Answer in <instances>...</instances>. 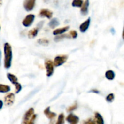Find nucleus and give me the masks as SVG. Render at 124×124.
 <instances>
[{"label":"nucleus","instance_id":"nucleus-30","mask_svg":"<svg viewBox=\"0 0 124 124\" xmlns=\"http://www.w3.org/2000/svg\"><path fill=\"white\" fill-rule=\"evenodd\" d=\"M90 92H92V93H99V92L98 90H92L90 91Z\"/></svg>","mask_w":124,"mask_h":124},{"label":"nucleus","instance_id":"nucleus-36","mask_svg":"<svg viewBox=\"0 0 124 124\" xmlns=\"http://www.w3.org/2000/svg\"><path fill=\"white\" fill-rule=\"evenodd\" d=\"M0 30H1V26H0Z\"/></svg>","mask_w":124,"mask_h":124},{"label":"nucleus","instance_id":"nucleus-21","mask_svg":"<svg viewBox=\"0 0 124 124\" xmlns=\"http://www.w3.org/2000/svg\"><path fill=\"white\" fill-rule=\"evenodd\" d=\"M82 4H83L82 0H73L71 5H72L73 7H81L82 6Z\"/></svg>","mask_w":124,"mask_h":124},{"label":"nucleus","instance_id":"nucleus-6","mask_svg":"<svg viewBox=\"0 0 124 124\" xmlns=\"http://www.w3.org/2000/svg\"><path fill=\"white\" fill-rule=\"evenodd\" d=\"M15 99V94L13 93H8L4 97L5 104L7 106H10L14 103Z\"/></svg>","mask_w":124,"mask_h":124},{"label":"nucleus","instance_id":"nucleus-32","mask_svg":"<svg viewBox=\"0 0 124 124\" xmlns=\"http://www.w3.org/2000/svg\"><path fill=\"white\" fill-rule=\"evenodd\" d=\"M110 31H111V33H112L113 35H114V34L115 33V29H113V28H111V29H110Z\"/></svg>","mask_w":124,"mask_h":124},{"label":"nucleus","instance_id":"nucleus-3","mask_svg":"<svg viewBox=\"0 0 124 124\" xmlns=\"http://www.w3.org/2000/svg\"><path fill=\"white\" fill-rule=\"evenodd\" d=\"M68 59V56L63 54L55 57L53 62V65L55 67H59L64 64Z\"/></svg>","mask_w":124,"mask_h":124},{"label":"nucleus","instance_id":"nucleus-1","mask_svg":"<svg viewBox=\"0 0 124 124\" xmlns=\"http://www.w3.org/2000/svg\"><path fill=\"white\" fill-rule=\"evenodd\" d=\"M4 67L6 69H9L12 65V47L8 42H6L4 45Z\"/></svg>","mask_w":124,"mask_h":124},{"label":"nucleus","instance_id":"nucleus-22","mask_svg":"<svg viewBox=\"0 0 124 124\" xmlns=\"http://www.w3.org/2000/svg\"><path fill=\"white\" fill-rule=\"evenodd\" d=\"M64 115L63 113L60 114L58 116V121H57L56 124H64Z\"/></svg>","mask_w":124,"mask_h":124},{"label":"nucleus","instance_id":"nucleus-26","mask_svg":"<svg viewBox=\"0 0 124 124\" xmlns=\"http://www.w3.org/2000/svg\"><path fill=\"white\" fill-rule=\"evenodd\" d=\"M15 92H16V93H18L22 90L21 85L19 83H18V82H16V83L15 84Z\"/></svg>","mask_w":124,"mask_h":124},{"label":"nucleus","instance_id":"nucleus-33","mask_svg":"<svg viewBox=\"0 0 124 124\" xmlns=\"http://www.w3.org/2000/svg\"><path fill=\"white\" fill-rule=\"evenodd\" d=\"M1 51L0 50V65H1Z\"/></svg>","mask_w":124,"mask_h":124},{"label":"nucleus","instance_id":"nucleus-20","mask_svg":"<svg viewBox=\"0 0 124 124\" xmlns=\"http://www.w3.org/2000/svg\"><path fill=\"white\" fill-rule=\"evenodd\" d=\"M65 38H70V36H69V35H58V36H56L55 38H54V41L55 42H58V41H60L61 40L64 39Z\"/></svg>","mask_w":124,"mask_h":124},{"label":"nucleus","instance_id":"nucleus-35","mask_svg":"<svg viewBox=\"0 0 124 124\" xmlns=\"http://www.w3.org/2000/svg\"><path fill=\"white\" fill-rule=\"evenodd\" d=\"M82 124H85V122H82Z\"/></svg>","mask_w":124,"mask_h":124},{"label":"nucleus","instance_id":"nucleus-19","mask_svg":"<svg viewBox=\"0 0 124 124\" xmlns=\"http://www.w3.org/2000/svg\"><path fill=\"white\" fill-rule=\"evenodd\" d=\"M10 87L7 85L0 84V93H7L10 91Z\"/></svg>","mask_w":124,"mask_h":124},{"label":"nucleus","instance_id":"nucleus-28","mask_svg":"<svg viewBox=\"0 0 124 124\" xmlns=\"http://www.w3.org/2000/svg\"><path fill=\"white\" fill-rule=\"evenodd\" d=\"M36 115H33L32 116H31V119H30V120H29V122L28 124H35V119H36Z\"/></svg>","mask_w":124,"mask_h":124},{"label":"nucleus","instance_id":"nucleus-11","mask_svg":"<svg viewBox=\"0 0 124 124\" xmlns=\"http://www.w3.org/2000/svg\"><path fill=\"white\" fill-rule=\"evenodd\" d=\"M89 0H85L81 6V12L83 15H87L88 13V7H89Z\"/></svg>","mask_w":124,"mask_h":124},{"label":"nucleus","instance_id":"nucleus-5","mask_svg":"<svg viewBox=\"0 0 124 124\" xmlns=\"http://www.w3.org/2000/svg\"><path fill=\"white\" fill-rule=\"evenodd\" d=\"M36 0H25L24 2V7L27 12L32 10L35 6Z\"/></svg>","mask_w":124,"mask_h":124},{"label":"nucleus","instance_id":"nucleus-9","mask_svg":"<svg viewBox=\"0 0 124 124\" xmlns=\"http://www.w3.org/2000/svg\"><path fill=\"white\" fill-rule=\"evenodd\" d=\"M91 22V19L90 18H88L82 24H81V25L79 26V30L81 31V32L84 33L88 30V27L90 26V24Z\"/></svg>","mask_w":124,"mask_h":124},{"label":"nucleus","instance_id":"nucleus-18","mask_svg":"<svg viewBox=\"0 0 124 124\" xmlns=\"http://www.w3.org/2000/svg\"><path fill=\"white\" fill-rule=\"evenodd\" d=\"M48 25H49V27L50 28L54 29L56 27H57L58 25H59V22L57 18H53V19H52V20L50 21Z\"/></svg>","mask_w":124,"mask_h":124},{"label":"nucleus","instance_id":"nucleus-31","mask_svg":"<svg viewBox=\"0 0 124 124\" xmlns=\"http://www.w3.org/2000/svg\"><path fill=\"white\" fill-rule=\"evenodd\" d=\"M2 106H3V102L1 100H0V110L2 108Z\"/></svg>","mask_w":124,"mask_h":124},{"label":"nucleus","instance_id":"nucleus-2","mask_svg":"<svg viewBox=\"0 0 124 124\" xmlns=\"http://www.w3.org/2000/svg\"><path fill=\"white\" fill-rule=\"evenodd\" d=\"M45 67L46 69V75L48 77L52 76L54 71V65L53 61L50 59L46 60L45 61Z\"/></svg>","mask_w":124,"mask_h":124},{"label":"nucleus","instance_id":"nucleus-10","mask_svg":"<svg viewBox=\"0 0 124 124\" xmlns=\"http://www.w3.org/2000/svg\"><path fill=\"white\" fill-rule=\"evenodd\" d=\"M39 15L41 17H46L48 19H50V18H52V16H53V13L49 10L44 8V9H41L40 10Z\"/></svg>","mask_w":124,"mask_h":124},{"label":"nucleus","instance_id":"nucleus-15","mask_svg":"<svg viewBox=\"0 0 124 124\" xmlns=\"http://www.w3.org/2000/svg\"><path fill=\"white\" fill-rule=\"evenodd\" d=\"M38 33V29L37 28H34L28 32V36L30 39L34 38L37 36Z\"/></svg>","mask_w":124,"mask_h":124},{"label":"nucleus","instance_id":"nucleus-23","mask_svg":"<svg viewBox=\"0 0 124 124\" xmlns=\"http://www.w3.org/2000/svg\"><path fill=\"white\" fill-rule=\"evenodd\" d=\"M38 42L39 44L43 45V46H47V45L49 44V41L47 39L45 38H41V39H39L38 40Z\"/></svg>","mask_w":124,"mask_h":124},{"label":"nucleus","instance_id":"nucleus-25","mask_svg":"<svg viewBox=\"0 0 124 124\" xmlns=\"http://www.w3.org/2000/svg\"><path fill=\"white\" fill-rule=\"evenodd\" d=\"M77 107H78V104H77V102H75L73 105H71V106H70V107H69L67 109V112H71V111L76 110V109L77 108Z\"/></svg>","mask_w":124,"mask_h":124},{"label":"nucleus","instance_id":"nucleus-8","mask_svg":"<svg viewBox=\"0 0 124 124\" xmlns=\"http://www.w3.org/2000/svg\"><path fill=\"white\" fill-rule=\"evenodd\" d=\"M66 121L70 124H78L79 121V119L76 115L73 114H70L66 117Z\"/></svg>","mask_w":124,"mask_h":124},{"label":"nucleus","instance_id":"nucleus-12","mask_svg":"<svg viewBox=\"0 0 124 124\" xmlns=\"http://www.w3.org/2000/svg\"><path fill=\"white\" fill-rule=\"evenodd\" d=\"M44 113L47 116V118H48L49 119H54L56 116V114L55 113L50 111V107H47L45 109Z\"/></svg>","mask_w":124,"mask_h":124},{"label":"nucleus","instance_id":"nucleus-29","mask_svg":"<svg viewBox=\"0 0 124 124\" xmlns=\"http://www.w3.org/2000/svg\"><path fill=\"white\" fill-rule=\"evenodd\" d=\"M85 124H96L95 122L92 119H88V121L85 122Z\"/></svg>","mask_w":124,"mask_h":124},{"label":"nucleus","instance_id":"nucleus-17","mask_svg":"<svg viewBox=\"0 0 124 124\" xmlns=\"http://www.w3.org/2000/svg\"><path fill=\"white\" fill-rule=\"evenodd\" d=\"M94 116H95V119L96 124H104V119H103L102 116L99 113H95Z\"/></svg>","mask_w":124,"mask_h":124},{"label":"nucleus","instance_id":"nucleus-7","mask_svg":"<svg viewBox=\"0 0 124 124\" xmlns=\"http://www.w3.org/2000/svg\"><path fill=\"white\" fill-rule=\"evenodd\" d=\"M34 114V109L33 108H30L24 115V117H23V121H22L21 124H28L29 122L30 118Z\"/></svg>","mask_w":124,"mask_h":124},{"label":"nucleus","instance_id":"nucleus-16","mask_svg":"<svg viewBox=\"0 0 124 124\" xmlns=\"http://www.w3.org/2000/svg\"><path fill=\"white\" fill-rule=\"evenodd\" d=\"M7 77L8 79L10 81V82L13 84H15L16 82H18V78L15 75H13L11 73H7Z\"/></svg>","mask_w":124,"mask_h":124},{"label":"nucleus","instance_id":"nucleus-4","mask_svg":"<svg viewBox=\"0 0 124 124\" xmlns=\"http://www.w3.org/2000/svg\"><path fill=\"white\" fill-rule=\"evenodd\" d=\"M34 19H35V15L33 14H29L25 17L24 19L22 22V24L25 27H28L32 24Z\"/></svg>","mask_w":124,"mask_h":124},{"label":"nucleus","instance_id":"nucleus-14","mask_svg":"<svg viewBox=\"0 0 124 124\" xmlns=\"http://www.w3.org/2000/svg\"><path fill=\"white\" fill-rule=\"evenodd\" d=\"M105 78H106L107 79L112 81V80H113L115 78V73L111 70H108V71H107L106 73H105Z\"/></svg>","mask_w":124,"mask_h":124},{"label":"nucleus","instance_id":"nucleus-13","mask_svg":"<svg viewBox=\"0 0 124 124\" xmlns=\"http://www.w3.org/2000/svg\"><path fill=\"white\" fill-rule=\"evenodd\" d=\"M69 26H66L64 27L60 28V29H56L53 31V33L54 35H61V34H63L64 33H65V31H67L69 29Z\"/></svg>","mask_w":124,"mask_h":124},{"label":"nucleus","instance_id":"nucleus-27","mask_svg":"<svg viewBox=\"0 0 124 124\" xmlns=\"http://www.w3.org/2000/svg\"><path fill=\"white\" fill-rule=\"evenodd\" d=\"M70 36L72 37V38L75 39L77 38L78 33H77V31H75V30H71V31H70Z\"/></svg>","mask_w":124,"mask_h":124},{"label":"nucleus","instance_id":"nucleus-24","mask_svg":"<svg viewBox=\"0 0 124 124\" xmlns=\"http://www.w3.org/2000/svg\"><path fill=\"white\" fill-rule=\"evenodd\" d=\"M114 99H115V94L113 93H110L106 97V101L108 102H112Z\"/></svg>","mask_w":124,"mask_h":124},{"label":"nucleus","instance_id":"nucleus-34","mask_svg":"<svg viewBox=\"0 0 124 124\" xmlns=\"http://www.w3.org/2000/svg\"><path fill=\"white\" fill-rule=\"evenodd\" d=\"M2 5V0H0V6Z\"/></svg>","mask_w":124,"mask_h":124}]
</instances>
